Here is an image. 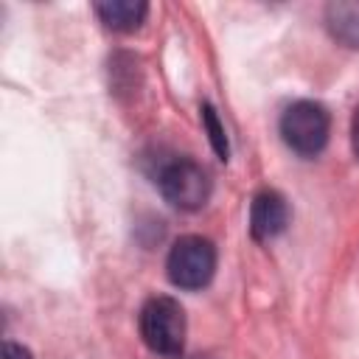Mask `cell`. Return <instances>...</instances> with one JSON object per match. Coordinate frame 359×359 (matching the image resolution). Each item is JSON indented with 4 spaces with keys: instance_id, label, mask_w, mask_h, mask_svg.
<instances>
[{
    "instance_id": "cell-8",
    "label": "cell",
    "mask_w": 359,
    "mask_h": 359,
    "mask_svg": "<svg viewBox=\"0 0 359 359\" xmlns=\"http://www.w3.org/2000/svg\"><path fill=\"white\" fill-rule=\"evenodd\" d=\"M202 123L208 129V137H210L213 151L219 154V160H227L230 157V146H227V135H224V126H222L213 104H202Z\"/></svg>"
},
{
    "instance_id": "cell-9",
    "label": "cell",
    "mask_w": 359,
    "mask_h": 359,
    "mask_svg": "<svg viewBox=\"0 0 359 359\" xmlns=\"http://www.w3.org/2000/svg\"><path fill=\"white\" fill-rule=\"evenodd\" d=\"M3 359H34V356H31V351H28L25 345L6 339V342H3Z\"/></svg>"
},
{
    "instance_id": "cell-7",
    "label": "cell",
    "mask_w": 359,
    "mask_h": 359,
    "mask_svg": "<svg viewBox=\"0 0 359 359\" xmlns=\"http://www.w3.org/2000/svg\"><path fill=\"white\" fill-rule=\"evenodd\" d=\"M325 28L345 48H359V3H328Z\"/></svg>"
},
{
    "instance_id": "cell-3",
    "label": "cell",
    "mask_w": 359,
    "mask_h": 359,
    "mask_svg": "<svg viewBox=\"0 0 359 359\" xmlns=\"http://www.w3.org/2000/svg\"><path fill=\"white\" fill-rule=\"evenodd\" d=\"M157 188L163 199L177 210H199L210 199V177L208 171L191 157H174L160 165Z\"/></svg>"
},
{
    "instance_id": "cell-11",
    "label": "cell",
    "mask_w": 359,
    "mask_h": 359,
    "mask_svg": "<svg viewBox=\"0 0 359 359\" xmlns=\"http://www.w3.org/2000/svg\"><path fill=\"white\" fill-rule=\"evenodd\" d=\"M191 359H210V356H191Z\"/></svg>"
},
{
    "instance_id": "cell-6",
    "label": "cell",
    "mask_w": 359,
    "mask_h": 359,
    "mask_svg": "<svg viewBox=\"0 0 359 359\" xmlns=\"http://www.w3.org/2000/svg\"><path fill=\"white\" fill-rule=\"evenodd\" d=\"M95 14L101 17V22L112 31H135L146 14H149V6L143 0H104V3H95Z\"/></svg>"
},
{
    "instance_id": "cell-1",
    "label": "cell",
    "mask_w": 359,
    "mask_h": 359,
    "mask_svg": "<svg viewBox=\"0 0 359 359\" xmlns=\"http://www.w3.org/2000/svg\"><path fill=\"white\" fill-rule=\"evenodd\" d=\"M140 337L149 351L160 356H180L185 345V309L168 297V294H154L143 303L140 309Z\"/></svg>"
},
{
    "instance_id": "cell-4",
    "label": "cell",
    "mask_w": 359,
    "mask_h": 359,
    "mask_svg": "<svg viewBox=\"0 0 359 359\" xmlns=\"http://www.w3.org/2000/svg\"><path fill=\"white\" fill-rule=\"evenodd\" d=\"M165 272L180 289H202L216 272V247L202 236H180L168 250Z\"/></svg>"
},
{
    "instance_id": "cell-2",
    "label": "cell",
    "mask_w": 359,
    "mask_h": 359,
    "mask_svg": "<svg viewBox=\"0 0 359 359\" xmlns=\"http://www.w3.org/2000/svg\"><path fill=\"white\" fill-rule=\"evenodd\" d=\"M328 135H331V115L317 101L309 98L294 101L280 115V137L300 157L320 154L328 143Z\"/></svg>"
},
{
    "instance_id": "cell-5",
    "label": "cell",
    "mask_w": 359,
    "mask_h": 359,
    "mask_svg": "<svg viewBox=\"0 0 359 359\" xmlns=\"http://www.w3.org/2000/svg\"><path fill=\"white\" fill-rule=\"evenodd\" d=\"M289 224V205L283 199V194L264 188L252 196L250 205V233L255 241H272L275 236H280Z\"/></svg>"
},
{
    "instance_id": "cell-10",
    "label": "cell",
    "mask_w": 359,
    "mask_h": 359,
    "mask_svg": "<svg viewBox=\"0 0 359 359\" xmlns=\"http://www.w3.org/2000/svg\"><path fill=\"white\" fill-rule=\"evenodd\" d=\"M351 149H353V157L359 160V107L353 109V118H351Z\"/></svg>"
}]
</instances>
